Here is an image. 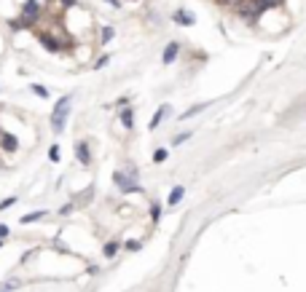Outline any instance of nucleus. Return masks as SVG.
<instances>
[{"instance_id": "nucleus-12", "label": "nucleus", "mask_w": 306, "mask_h": 292, "mask_svg": "<svg viewBox=\"0 0 306 292\" xmlns=\"http://www.w3.org/2000/svg\"><path fill=\"white\" fill-rule=\"evenodd\" d=\"M113 35H116V27L113 25H108V27H102V46H108L113 41Z\"/></svg>"}, {"instance_id": "nucleus-7", "label": "nucleus", "mask_w": 306, "mask_h": 292, "mask_svg": "<svg viewBox=\"0 0 306 292\" xmlns=\"http://www.w3.org/2000/svg\"><path fill=\"white\" fill-rule=\"evenodd\" d=\"M169 113H172V105H161L159 110H156V115H153V118H151V129H156V126H159V124H161L164 118H167Z\"/></svg>"}, {"instance_id": "nucleus-23", "label": "nucleus", "mask_w": 306, "mask_h": 292, "mask_svg": "<svg viewBox=\"0 0 306 292\" xmlns=\"http://www.w3.org/2000/svg\"><path fill=\"white\" fill-rule=\"evenodd\" d=\"M0 247H3V239H0Z\"/></svg>"}, {"instance_id": "nucleus-14", "label": "nucleus", "mask_w": 306, "mask_h": 292, "mask_svg": "<svg viewBox=\"0 0 306 292\" xmlns=\"http://www.w3.org/2000/svg\"><path fill=\"white\" fill-rule=\"evenodd\" d=\"M41 217H46V209H38V212H30V214H25V217H22V222H35V220H41Z\"/></svg>"}, {"instance_id": "nucleus-16", "label": "nucleus", "mask_w": 306, "mask_h": 292, "mask_svg": "<svg viewBox=\"0 0 306 292\" xmlns=\"http://www.w3.org/2000/svg\"><path fill=\"white\" fill-rule=\"evenodd\" d=\"M167 158H169V153L164 150V148H156V150H153V161H156V164H164Z\"/></svg>"}, {"instance_id": "nucleus-19", "label": "nucleus", "mask_w": 306, "mask_h": 292, "mask_svg": "<svg viewBox=\"0 0 306 292\" xmlns=\"http://www.w3.org/2000/svg\"><path fill=\"white\" fill-rule=\"evenodd\" d=\"M108 62H111V57H102V59H97V65H94V70H102Z\"/></svg>"}, {"instance_id": "nucleus-1", "label": "nucleus", "mask_w": 306, "mask_h": 292, "mask_svg": "<svg viewBox=\"0 0 306 292\" xmlns=\"http://www.w3.org/2000/svg\"><path fill=\"white\" fill-rule=\"evenodd\" d=\"M70 105H73V94L59 97L57 105H54V113H51V129H54V134H62V132H65L67 115H70Z\"/></svg>"}, {"instance_id": "nucleus-6", "label": "nucleus", "mask_w": 306, "mask_h": 292, "mask_svg": "<svg viewBox=\"0 0 306 292\" xmlns=\"http://www.w3.org/2000/svg\"><path fill=\"white\" fill-rule=\"evenodd\" d=\"M172 19H175L177 25H185V27L196 25V17H193V14H188V11H175V14H172Z\"/></svg>"}, {"instance_id": "nucleus-5", "label": "nucleus", "mask_w": 306, "mask_h": 292, "mask_svg": "<svg viewBox=\"0 0 306 292\" xmlns=\"http://www.w3.org/2000/svg\"><path fill=\"white\" fill-rule=\"evenodd\" d=\"M0 148H3L6 153H14V150L19 148L17 137H14V134H6V132H0Z\"/></svg>"}, {"instance_id": "nucleus-17", "label": "nucleus", "mask_w": 306, "mask_h": 292, "mask_svg": "<svg viewBox=\"0 0 306 292\" xmlns=\"http://www.w3.org/2000/svg\"><path fill=\"white\" fill-rule=\"evenodd\" d=\"M49 158L54 161V164L59 161V145H51V148H49Z\"/></svg>"}, {"instance_id": "nucleus-10", "label": "nucleus", "mask_w": 306, "mask_h": 292, "mask_svg": "<svg viewBox=\"0 0 306 292\" xmlns=\"http://www.w3.org/2000/svg\"><path fill=\"white\" fill-rule=\"evenodd\" d=\"M121 124H124V129H132V126H135V115H132L129 107H124V110H121Z\"/></svg>"}, {"instance_id": "nucleus-18", "label": "nucleus", "mask_w": 306, "mask_h": 292, "mask_svg": "<svg viewBox=\"0 0 306 292\" xmlns=\"http://www.w3.org/2000/svg\"><path fill=\"white\" fill-rule=\"evenodd\" d=\"M17 204V196H11V198H6V201H0V209H9V206Z\"/></svg>"}, {"instance_id": "nucleus-3", "label": "nucleus", "mask_w": 306, "mask_h": 292, "mask_svg": "<svg viewBox=\"0 0 306 292\" xmlns=\"http://www.w3.org/2000/svg\"><path fill=\"white\" fill-rule=\"evenodd\" d=\"M75 156H78V161H81L83 166H89L91 164V150H89V142H75Z\"/></svg>"}, {"instance_id": "nucleus-11", "label": "nucleus", "mask_w": 306, "mask_h": 292, "mask_svg": "<svg viewBox=\"0 0 306 292\" xmlns=\"http://www.w3.org/2000/svg\"><path fill=\"white\" fill-rule=\"evenodd\" d=\"M119 249H121V241H108L105 247H102V255H105V257H113Z\"/></svg>"}, {"instance_id": "nucleus-4", "label": "nucleus", "mask_w": 306, "mask_h": 292, "mask_svg": "<svg viewBox=\"0 0 306 292\" xmlns=\"http://www.w3.org/2000/svg\"><path fill=\"white\" fill-rule=\"evenodd\" d=\"M177 54H180V43H177V41L167 43V49H164V54H161V62H164V65H172V62L177 59Z\"/></svg>"}, {"instance_id": "nucleus-20", "label": "nucleus", "mask_w": 306, "mask_h": 292, "mask_svg": "<svg viewBox=\"0 0 306 292\" xmlns=\"http://www.w3.org/2000/svg\"><path fill=\"white\" fill-rule=\"evenodd\" d=\"M188 137H191V132H183V134H177V137H175V145H183V142L188 140Z\"/></svg>"}, {"instance_id": "nucleus-2", "label": "nucleus", "mask_w": 306, "mask_h": 292, "mask_svg": "<svg viewBox=\"0 0 306 292\" xmlns=\"http://www.w3.org/2000/svg\"><path fill=\"white\" fill-rule=\"evenodd\" d=\"M113 180H116V185H119L124 193H143V188H140V182H132L129 180V174H124V172H116L113 174Z\"/></svg>"}, {"instance_id": "nucleus-13", "label": "nucleus", "mask_w": 306, "mask_h": 292, "mask_svg": "<svg viewBox=\"0 0 306 292\" xmlns=\"http://www.w3.org/2000/svg\"><path fill=\"white\" fill-rule=\"evenodd\" d=\"M30 91H33L35 97H41V99H49V89L41 86V83H33V86H30Z\"/></svg>"}, {"instance_id": "nucleus-15", "label": "nucleus", "mask_w": 306, "mask_h": 292, "mask_svg": "<svg viewBox=\"0 0 306 292\" xmlns=\"http://www.w3.org/2000/svg\"><path fill=\"white\" fill-rule=\"evenodd\" d=\"M204 107H210V102H204V105H193L188 113H183V115H180V121H183V118H193V115H196V113H201Z\"/></svg>"}, {"instance_id": "nucleus-9", "label": "nucleus", "mask_w": 306, "mask_h": 292, "mask_svg": "<svg viewBox=\"0 0 306 292\" xmlns=\"http://www.w3.org/2000/svg\"><path fill=\"white\" fill-rule=\"evenodd\" d=\"M41 43H43L49 51H59V49H62L59 41H57V38H51V35H41Z\"/></svg>"}, {"instance_id": "nucleus-22", "label": "nucleus", "mask_w": 306, "mask_h": 292, "mask_svg": "<svg viewBox=\"0 0 306 292\" xmlns=\"http://www.w3.org/2000/svg\"><path fill=\"white\" fill-rule=\"evenodd\" d=\"M6 236H9V225H3V222H0V239H6Z\"/></svg>"}, {"instance_id": "nucleus-21", "label": "nucleus", "mask_w": 306, "mask_h": 292, "mask_svg": "<svg viewBox=\"0 0 306 292\" xmlns=\"http://www.w3.org/2000/svg\"><path fill=\"white\" fill-rule=\"evenodd\" d=\"M127 249H132V252H137V249H140V241H137V239H132V241L127 244Z\"/></svg>"}, {"instance_id": "nucleus-8", "label": "nucleus", "mask_w": 306, "mask_h": 292, "mask_svg": "<svg viewBox=\"0 0 306 292\" xmlns=\"http://www.w3.org/2000/svg\"><path fill=\"white\" fill-rule=\"evenodd\" d=\"M183 196H185V188H183V185H175V188L169 190V198H167V201L175 206V204H180V198H183Z\"/></svg>"}]
</instances>
